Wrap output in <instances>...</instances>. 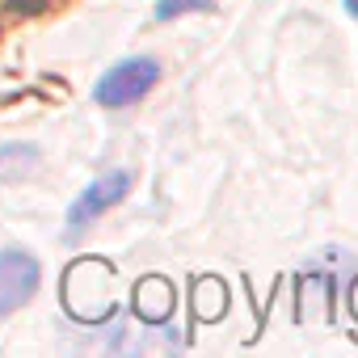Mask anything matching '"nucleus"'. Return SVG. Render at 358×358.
<instances>
[{"label": "nucleus", "instance_id": "2", "mask_svg": "<svg viewBox=\"0 0 358 358\" xmlns=\"http://www.w3.org/2000/svg\"><path fill=\"white\" fill-rule=\"evenodd\" d=\"M131 169H110V173H101L97 182H89L85 190H80V199L68 207V228H64V241H80L85 236V228L89 224H97L106 211H114L122 199H127V190H131Z\"/></svg>", "mask_w": 358, "mask_h": 358}, {"label": "nucleus", "instance_id": "1", "mask_svg": "<svg viewBox=\"0 0 358 358\" xmlns=\"http://www.w3.org/2000/svg\"><path fill=\"white\" fill-rule=\"evenodd\" d=\"M156 80H160V64L152 55H131L101 72V80L93 85V101L106 110H122V106L143 101L156 89Z\"/></svg>", "mask_w": 358, "mask_h": 358}, {"label": "nucleus", "instance_id": "5", "mask_svg": "<svg viewBox=\"0 0 358 358\" xmlns=\"http://www.w3.org/2000/svg\"><path fill=\"white\" fill-rule=\"evenodd\" d=\"M215 0H156V22H173L182 13H207Z\"/></svg>", "mask_w": 358, "mask_h": 358}, {"label": "nucleus", "instance_id": "4", "mask_svg": "<svg viewBox=\"0 0 358 358\" xmlns=\"http://www.w3.org/2000/svg\"><path fill=\"white\" fill-rule=\"evenodd\" d=\"M43 164V152L38 143H0V182H22V177H34Z\"/></svg>", "mask_w": 358, "mask_h": 358}, {"label": "nucleus", "instance_id": "6", "mask_svg": "<svg viewBox=\"0 0 358 358\" xmlns=\"http://www.w3.org/2000/svg\"><path fill=\"white\" fill-rule=\"evenodd\" d=\"M341 5H345V13H350V17H358V0H341Z\"/></svg>", "mask_w": 358, "mask_h": 358}, {"label": "nucleus", "instance_id": "3", "mask_svg": "<svg viewBox=\"0 0 358 358\" xmlns=\"http://www.w3.org/2000/svg\"><path fill=\"white\" fill-rule=\"evenodd\" d=\"M43 282V266L34 253L26 249H0V320L13 316L17 308H26L34 299Z\"/></svg>", "mask_w": 358, "mask_h": 358}]
</instances>
